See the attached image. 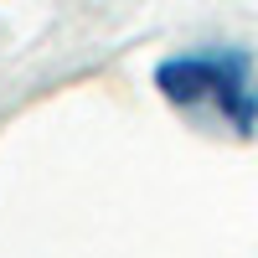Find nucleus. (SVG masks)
I'll return each mask as SVG.
<instances>
[{
    "mask_svg": "<svg viewBox=\"0 0 258 258\" xmlns=\"http://www.w3.org/2000/svg\"><path fill=\"white\" fill-rule=\"evenodd\" d=\"M155 88L176 114L238 140L258 135V68L243 47H197L155 68Z\"/></svg>",
    "mask_w": 258,
    "mask_h": 258,
    "instance_id": "nucleus-1",
    "label": "nucleus"
}]
</instances>
